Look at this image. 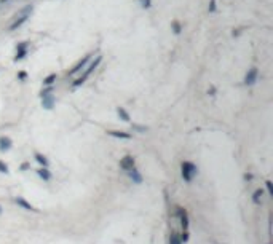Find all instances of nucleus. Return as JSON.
I'll return each mask as SVG.
<instances>
[{
  "instance_id": "f257e3e1",
  "label": "nucleus",
  "mask_w": 273,
  "mask_h": 244,
  "mask_svg": "<svg viewBox=\"0 0 273 244\" xmlns=\"http://www.w3.org/2000/svg\"><path fill=\"white\" fill-rule=\"evenodd\" d=\"M101 61H102V56H96V59H94L93 62L90 64V67H88V69H86L85 72H83V75L80 77V78H77V80L74 81V86H80L82 83H85V80H86L88 77H90V75L93 74V70H94V69L98 67V65H99V62H101Z\"/></svg>"
},
{
  "instance_id": "f03ea898",
  "label": "nucleus",
  "mask_w": 273,
  "mask_h": 244,
  "mask_svg": "<svg viewBox=\"0 0 273 244\" xmlns=\"http://www.w3.org/2000/svg\"><path fill=\"white\" fill-rule=\"evenodd\" d=\"M195 174H197V166H195L193 163H190V161H184L182 163V177H184V180L190 182Z\"/></svg>"
},
{
  "instance_id": "7ed1b4c3",
  "label": "nucleus",
  "mask_w": 273,
  "mask_h": 244,
  "mask_svg": "<svg viewBox=\"0 0 273 244\" xmlns=\"http://www.w3.org/2000/svg\"><path fill=\"white\" fill-rule=\"evenodd\" d=\"M31 11H32V5H27L26 8L21 10V16H19V19L16 18V21H14V23H13L11 26H10V30H14L16 27H19L23 23H26L27 18H29V13H31Z\"/></svg>"
},
{
  "instance_id": "20e7f679",
  "label": "nucleus",
  "mask_w": 273,
  "mask_h": 244,
  "mask_svg": "<svg viewBox=\"0 0 273 244\" xmlns=\"http://www.w3.org/2000/svg\"><path fill=\"white\" fill-rule=\"evenodd\" d=\"M120 166H121V169L130 171L131 168H134V158H133L131 155H126V157L120 161Z\"/></svg>"
},
{
  "instance_id": "39448f33",
  "label": "nucleus",
  "mask_w": 273,
  "mask_h": 244,
  "mask_svg": "<svg viewBox=\"0 0 273 244\" xmlns=\"http://www.w3.org/2000/svg\"><path fill=\"white\" fill-rule=\"evenodd\" d=\"M255 80H257V69L252 67L246 74V77H244V83H246V85H254Z\"/></svg>"
},
{
  "instance_id": "423d86ee",
  "label": "nucleus",
  "mask_w": 273,
  "mask_h": 244,
  "mask_svg": "<svg viewBox=\"0 0 273 244\" xmlns=\"http://www.w3.org/2000/svg\"><path fill=\"white\" fill-rule=\"evenodd\" d=\"M91 56H93V54H86V56H85V58H83V59H80V61H79V62H77V64H75V67H74V69H72V70H70V74H72V75H74V74H77V72H80V70H82L83 67H85V64H86V62H88V61H90V59H91Z\"/></svg>"
},
{
  "instance_id": "0eeeda50",
  "label": "nucleus",
  "mask_w": 273,
  "mask_h": 244,
  "mask_svg": "<svg viewBox=\"0 0 273 244\" xmlns=\"http://www.w3.org/2000/svg\"><path fill=\"white\" fill-rule=\"evenodd\" d=\"M177 215L181 217V223H182V227H184V228H187V227H188V219H187V212H185V209L177 208Z\"/></svg>"
},
{
  "instance_id": "6e6552de",
  "label": "nucleus",
  "mask_w": 273,
  "mask_h": 244,
  "mask_svg": "<svg viewBox=\"0 0 273 244\" xmlns=\"http://www.w3.org/2000/svg\"><path fill=\"white\" fill-rule=\"evenodd\" d=\"M11 147V139L10 137H0V150L2 152H5V150H8V148Z\"/></svg>"
},
{
  "instance_id": "1a4fd4ad",
  "label": "nucleus",
  "mask_w": 273,
  "mask_h": 244,
  "mask_svg": "<svg viewBox=\"0 0 273 244\" xmlns=\"http://www.w3.org/2000/svg\"><path fill=\"white\" fill-rule=\"evenodd\" d=\"M42 99H43V101H42L43 107H45V109H53V104H54V97L53 96H50V94H48V96H43Z\"/></svg>"
},
{
  "instance_id": "9d476101",
  "label": "nucleus",
  "mask_w": 273,
  "mask_h": 244,
  "mask_svg": "<svg viewBox=\"0 0 273 244\" xmlns=\"http://www.w3.org/2000/svg\"><path fill=\"white\" fill-rule=\"evenodd\" d=\"M128 173H130V177H131V179L136 182V184H141V182H142V177H141V174H139V173H137V171H136L134 168H131L130 171H128Z\"/></svg>"
},
{
  "instance_id": "9b49d317",
  "label": "nucleus",
  "mask_w": 273,
  "mask_h": 244,
  "mask_svg": "<svg viewBox=\"0 0 273 244\" xmlns=\"http://www.w3.org/2000/svg\"><path fill=\"white\" fill-rule=\"evenodd\" d=\"M110 136L114 137H120V139H130L131 134H128V132H123V131H109Z\"/></svg>"
},
{
  "instance_id": "f8f14e48",
  "label": "nucleus",
  "mask_w": 273,
  "mask_h": 244,
  "mask_svg": "<svg viewBox=\"0 0 273 244\" xmlns=\"http://www.w3.org/2000/svg\"><path fill=\"white\" fill-rule=\"evenodd\" d=\"M117 113H118V116H120V118L123 120V121H131V118H130V113H128V112H126V110H125L123 107H118V109H117Z\"/></svg>"
},
{
  "instance_id": "ddd939ff",
  "label": "nucleus",
  "mask_w": 273,
  "mask_h": 244,
  "mask_svg": "<svg viewBox=\"0 0 273 244\" xmlns=\"http://www.w3.org/2000/svg\"><path fill=\"white\" fill-rule=\"evenodd\" d=\"M37 174L40 176L43 180H50V179H51V174H50V171H48L47 168H42V169H38V171H37Z\"/></svg>"
},
{
  "instance_id": "4468645a",
  "label": "nucleus",
  "mask_w": 273,
  "mask_h": 244,
  "mask_svg": "<svg viewBox=\"0 0 273 244\" xmlns=\"http://www.w3.org/2000/svg\"><path fill=\"white\" fill-rule=\"evenodd\" d=\"M16 203H18L19 206H23V208H24L26 211H37V209H34V208H32L31 204L27 203L26 199H23V198H16Z\"/></svg>"
},
{
  "instance_id": "2eb2a0df",
  "label": "nucleus",
  "mask_w": 273,
  "mask_h": 244,
  "mask_svg": "<svg viewBox=\"0 0 273 244\" xmlns=\"http://www.w3.org/2000/svg\"><path fill=\"white\" fill-rule=\"evenodd\" d=\"M26 56V45L23 43V45H19V51L16 53V58H14V61H18V59H23Z\"/></svg>"
},
{
  "instance_id": "dca6fc26",
  "label": "nucleus",
  "mask_w": 273,
  "mask_h": 244,
  "mask_svg": "<svg viewBox=\"0 0 273 244\" xmlns=\"http://www.w3.org/2000/svg\"><path fill=\"white\" fill-rule=\"evenodd\" d=\"M35 160H37V161L40 163V164H43V166H45V168L48 166V160H47L45 157H43V155H40V153H35Z\"/></svg>"
},
{
  "instance_id": "f3484780",
  "label": "nucleus",
  "mask_w": 273,
  "mask_h": 244,
  "mask_svg": "<svg viewBox=\"0 0 273 244\" xmlns=\"http://www.w3.org/2000/svg\"><path fill=\"white\" fill-rule=\"evenodd\" d=\"M54 80H56V74H51V75H48L47 78L43 80V83H45V85H53Z\"/></svg>"
},
{
  "instance_id": "a211bd4d",
  "label": "nucleus",
  "mask_w": 273,
  "mask_h": 244,
  "mask_svg": "<svg viewBox=\"0 0 273 244\" xmlns=\"http://www.w3.org/2000/svg\"><path fill=\"white\" fill-rule=\"evenodd\" d=\"M169 244H181V239L176 233H171V238H169Z\"/></svg>"
},
{
  "instance_id": "6ab92c4d",
  "label": "nucleus",
  "mask_w": 273,
  "mask_h": 244,
  "mask_svg": "<svg viewBox=\"0 0 273 244\" xmlns=\"http://www.w3.org/2000/svg\"><path fill=\"white\" fill-rule=\"evenodd\" d=\"M260 196H262V190H255V192H254V196H252V201H254V203H259V201H260Z\"/></svg>"
},
{
  "instance_id": "aec40b11",
  "label": "nucleus",
  "mask_w": 273,
  "mask_h": 244,
  "mask_svg": "<svg viewBox=\"0 0 273 244\" xmlns=\"http://www.w3.org/2000/svg\"><path fill=\"white\" fill-rule=\"evenodd\" d=\"M0 173H5V174L8 173V166L5 164L3 161H0Z\"/></svg>"
},
{
  "instance_id": "412c9836",
  "label": "nucleus",
  "mask_w": 273,
  "mask_h": 244,
  "mask_svg": "<svg viewBox=\"0 0 273 244\" xmlns=\"http://www.w3.org/2000/svg\"><path fill=\"white\" fill-rule=\"evenodd\" d=\"M139 2H141V5L144 8H149L150 5H152V0H139Z\"/></svg>"
},
{
  "instance_id": "4be33fe9",
  "label": "nucleus",
  "mask_w": 273,
  "mask_h": 244,
  "mask_svg": "<svg viewBox=\"0 0 273 244\" xmlns=\"http://www.w3.org/2000/svg\"><path fill=\"white\" fill-rule=\"evenodd\" d=\"M172 27H174V32H176V34H179V32H181V24L177 23V21L172 23Z\"/></svg>"
},
{
  "instance_id": "5701e85b",
  "label": "nucleus",
  "mask_w": 273,
  "mask_h": 244,
  "mask_svg": "<svg viewBox=\"0 0 273 244\" xmlns=\"http://www.w3.org/2000/svg\"><path fill=\"white\" fill-rule=\"evenodd\" d=\"M265 184H267V190H268V193H270V195H273V188H271V182H270V180H267V182H265Z\"/></svg>"
},
{
  "instance_id": "b1692460",
  "label": "nucleus",
  "mask_w": 273,
  "mask_h": 244,
  "mask_svg": "<svg viewBox=\"0 0 273 244\" xmlns=\"http://www.w3.org/2000/svg\"><path fill=\"white\" fill-rule=\"evenodd\" d=\"M216 10V0H211V3H209V11H214Z\"/></svg>"
},
{
  "instance_id": "393cba45",
  "label": "nucleus",
  "mask_w": 273,
  "mask_h": 244,
  "mask_svg": "<svg viewBox=\"0 0 273 244\" xmlns=\"http://www.w3.org/2000/svg\"><path fill=\"white\" fill-rule=\"evenodd\" d=\"M181 241H184V242L188 241V233H184V235L181 236Z\"/></svg>"
},
{
  "instance_id": "a878e982",
  "label": "nucleus",
  "mask_w": 273,
  "mask_h": 244,
  "mask_svg": "<svg viewBox=\"0 0 273 244\" xmlns=\"http://www.w3.org/2000/svg\"><path fill=\"white\" fill-rule=\"evenodd\" d=\"M133 128H134V129H137V131H146V129H147V128H144V126H139V125H134V126H133Z\"/></svg>"
},
{
  "instance_id": "bb28decb",
  "label": "nucleus",
  "mask_w": 273,
  "mask_h": 244,
  "mask_svg": "<svg viewBox=\"0 0 273 244\" xmlns=\"http://www.w3.org/2000/svg\"><path fill=\"white\" fill-rule=\"evenodd\" d=\"M0 214H2V206H0Z\"/></svg>"
}]
</instances>
